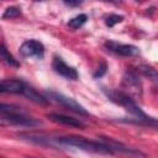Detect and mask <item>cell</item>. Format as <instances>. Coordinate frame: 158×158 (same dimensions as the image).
Wrapping results in <instances>:
<instances>
[{
    "label": "cell",
    "mask_w": 158,
    "mask_h": 158,
    "mask_svg": "<svg viewBox=\"0 0 158 158\" xmlns=\"http://www.w3.org/2000/svg\"><path fill=\"white\" fill-rule=\"evenodd\" d=\"M21 15V10L16 6H10L7 7L4 14H2V19H14V17H19Z\"/></svg>",
    "instance_id": "15"
},
{
    "label": "cell",
    "mask_w": 158,
    "mask_h": 158,
    "mask_svg": "<svg viewBox=\"0 0 158 158\" xmlns=\"http://www.w3.org/2000/svg\"><path fill=\"white\" fill-rule=\"evenodd\" d=\"M52 68L53 70L59 74L60 77L65 78V79H69V80H77L78 79V72L75 68L68 65L60 57L58 56H54L53 57V60H52Z\"/></svg>",
    "instance_id": "6"
},
{
    "label": "cell",
    "mask_w": 158,
    "mask_h": 158,
    "mask_svg": "<svg viewBox=\"0 0 158 158\" xmlns=\"http://www.w3.org/2000/svg\"><path fill=\"white\" fill-rule=\"evenodd\" d=\"M122 20H123V16H121V15H116V14H112V15H109V16L106 17L105 23H106V26L112 27V26H115L116 23L121 22Z\"/></svg>",
    "instance_id": "16"
},
{
    "label": "cell",
    "mask_w": 158,
    "mask_h": 158,
    "mask_svg": "<svg viewBox=\"0 0 158 158\" xmlns=\"http://www.w3.org/2000/svg\"><path fill=\"white\" fill-rule=\"evenodd\" d=\"M105 47L110 52L116 53L121 57H133V56L139 54L138 47L132 46V44H122V43H117L115 41H107L105 43Z\"/></svg>",
    "instance_id": "8"
},
{
    "label": "cell",
    "mask_w": 158,
    "mask_h": 158,
    "mask_svg": "<svg viewBox=\"0 0 158 158\" xmlns=\"http://www.w3.org/2000/svg\"><path fill=\"white\" fill-rule=\"evenodd\" d=\"M0 117L2 123L15 125V126H23V127H35L38 126L41 122L36 118L27 115L21 107L12 105V104H1L0 105Z\"/></svg>",
    "instance_id": "3"
},
{
    "label": "cell",
    "mask_w": 158,
    "mask_h": 158,
    "mask_svg": "<svg viewBox=\"0 0 158 158\" xmlns=\"http://www.w3.org/2000/svg\"><path fill=\"white\" fill-rule=\"evenodd\" d=\"M22 95L26 96L28 100L33 101L35 104H38V105H47V104H48V99H46L43 95H41L40 93H37L33 88L28 86L27 84H26V86H25V90H23Z\"/></svg>",
    "instance_id": "11"
},
{
    "label": "cell",
    "mask_w": 158,
    "mask_h": 158,
    "mask_svg": "<svg viewBox=\"0 0 158 158\" xmlns=\"http://www.w3.org/2000/svg\"><path fill=\"white\" fill-rule=\"evenodd\" d=\"M47 117L51 121L60 123V125H65V126H70V127H79V128L84 127V123L80 120L70 117V116H65V115H62V114H48Z\"/></svg>",
    "instance_id": "10"
},
{
    "label": "cell",
    "mask_w": 158,
    "mask_h": 158,
    "mask_svg": "<svg viewBox=\"0 0 158 158\" xmlns=\"http://www.w3.org/2000/svg\"><path fill=\"white\" fill-rule=\"evenodd\" d=\"M20 53L23 57H36V58H43L44 54V47L40 41L36 40H27L20 46Z\"/></svg>",
    "instance_id": "7"
},
{
    "label": "cell",
    "mask_w": 158,
    "mask_h": 158,
    "mask_svg": "<svg viewBox=\"0 0 158 158\" xmlns=\"http://www.w3.org/2000/svg\"><path fill=\"white\" fill-rule=\"evenodd\" d=\"M138 72H139L143 77L148 78L151 81L158 84V72H157L154 68H152V67H149V65H141V67H138Z\"/></svg>",
    "instance_id": "13"
},
{
    "label": "cell",
    "mask_w": 158,
    "mask_h": 158,
    "mask_svg": "<svg viewBox=\"0 0 158 158\" xmlns=\"http://www.w3.org/2000/svg\"><path fill=\"white\" fill-rule=\"evenodd\" d=\"M106 69H107V65H106V63H105V62H102V63H101V65L98 68V70L94 73V78H101V77L106 73Z\"/></svg>",
    "instance_id": "17"
},
{
    "label": "cell",
    "mask_w": 158,
    "mask_h": 158,
    "mask_svg": "<svg viewBox=\"0 0 158 158\" xmlns=\"http://www.w3.org/2000/svg\"><path fill=\"white\" fill-rule=\"evenodd\" d=\"M0 53H1V59H2L7 65H10V67H15V68L20 67V63L17 62V59H15V57H14V56L7 51V48L5 47V44H4V43L1 44Z\"/></svg>",
    "instance_id": "12"
},
{
    "label": "cell",
    "mask_w": 158,
    "mask_h": 158,
    "mask_svg": "<svg viewBox=\"0 0 158 158\" xmlns=\"http://www.w3.org/2000/svg\"><path fill=\"white\" fill-rule=\"evenodd\" d=\"M106 96L115 104L122 106L128 114L133 116V118H130L128 122H133L136 125L148 126V127H157L158 128V120L148 116L142 111V109L137 105L136 100L132 99L130 95L123 93L122 90H105Z\"/></svg>",
    "instance_id": "1"
},
{
    "label": "cell",
    "mask_w": 158,
    "mask_h": 158,
    "mask_svg": "<svg viewBox=\"0 0 158 158\" xmlns=\"http://www.w3.org/2000/svg\"><path fill=\"white\" fill-rule=\"evenodd\" d=\"M64 4L68 6H78L81 4V1H64Z\"/></svg>",
    "instance_id": "18"
},
{
    "label": "cell",
    "mask_w": 158,
    "mask_h": 158,
    "mask_svg": "<svg viewBox=\"0 0 158 158\" xmlns=\"http://www.w3.org/2000/svg\"><path fill=\"white\" fill-rule=\"evenodd\" d=\"M26 84L19 79H4L0 83V91L2 94H22Z\"/></svg>",
    "instance_id": "9"
},
{
    "label": "cell",
    "mask_w": 158,
    "mask_h": 158,
    "mask_svg": "<svg viewBox=\"0 0 158 158\" xmlns=\"http://www.w3.org/2000/svg\"><path fill=\"white\" fill-rule=\"evenodd\" d=\"M57 143L62 146L74 147L85 152H93V153H101V154H112L114 151L110 146H107L104 141H91L80 136H65V137H58L56 139Z\"/></svg>",
    "instance_id": "2"
},
{
    "label": "cell",
    "mask_w": 158,
    "mask_h": 158,
    "mask_svg": "<svg viewBox=\"0 0 158 158\" xmlns=\"http://www.w3.org/2000/svg\"><path fill=\"white\" fill-rule=\"evenodd\" d=\"M122 91L130 95L132 99H138L142 96V83L139 80L138 72L130 70L122 78Z\"/></svg>",
    "instance_id": "4"
},
{
    "label": "cell",
    "mask_w": 158,
    "mask_h": 158,
    "mask_svg": "<svg viewBox=\"0 0 158 158\" xmlns=\"http://www.w3.org/2000/svg\"><path fill=\"white\" fill-rule=\"evenodd\" d=\"M86 20H88V16H86L85 14H79V15H77V16H74L73 19L69 20L68 26H69L70 28H73V30H77V28H80V27L86 22Z\"/></svg>",
    "instance_id": "14"
},
{
    "label": "cell",
    "mask_w": 158,
    "mask_h": 158,
    "mask_svg": "<svg viewBox=\"0 0 158 158\" xmlns=\"http://www.w3.org/2000/svg\"><path fill=\"white\" fill-rule=\"evenodd\" d=\"M47 95H48L49 99H52L53 101L58 102L59 105H62L63 107H65V109L69 110V111H73V112H75V114L84 115V116L88 115V111H86L79 102H77L74 99H72V98H69V96H65L64 94L56 93V91H47Z\"/></svg>",
    "instance_id": "5"
}]
</instances>
